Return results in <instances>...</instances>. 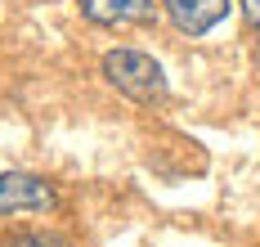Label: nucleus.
Returning a JSON list of instances; mask_svg holds the SVG:
<instances>
[{
  "mask_svg": "<svg viewBox=\"0 0 260 247\" xmlns=\"http://www.w3.org/2000/svg\"><path fill=\"white\" fill-rule=\"evenodd\" d=\"M94 27H148L157 18L153 0H77Z\"/></svg>",
  "mask_w": 260,
  "mask_h": 247,
  "instance_id": "3",
  "label": "nucleus"
},
{
  "mask_svg": "<svg viewBox=\"0 0 260 247\" xmlns=\"http://www.w3.org/2000/svg\"><path fill=\"white\" fill-rule=\"evenodd\" d=\"M171 23L184 32V36H207L224 14H229V0H161Z\"/></svg>",
  "mask_w": 260,
  "mask_h": 247,
  "instance_id": "4",
  "label": "nucleus"
},
{
  "mask_svg": "<svg viewBox=\"0 0 260 247\" xmlns=\"http://www.w3.org/2000/svg\"><path fill=\"white\" fill-rule=\"evenodd\" d=\"M104 77L108 85H117L126 99L135 104H161L166 99V72H161V63L153 54H144V50H108L104 54Z\"/></svg>",
  "mask_w": 260,
  "mask_h": 247,
  "instance_id": "1",
  "label": "nucleus"
},
{
  "mask_svg": "<svg viewBox=\"0 0 260 247\" xmlns=\"http://www.w3.org/2000/svg\"><path fill=\"white\" fill-rule=\"evenodd\" d=\"M0 247H72L68 238H58V234H14L9 243Z\"/></svg>",
  "mask_w": 260,
  "mask_h": 247,
  "instance_id": "5",
  "label": "nucleus"
},
{
  "mask_svg": "<svg viewBox=\"0 0 260 247\" xmlns=\"http://www.w3.org/2000/svg\"><path fill=\"white\" fill-rule=\"evenodd\" d=\"M238 5H242L247 23H251V27H260V0H238Z\"/></svg>",
  "mask_w": 260,
  "mask_h": 247,
  "instance_id": "6",
  "label": "nucleus"
},
{
  "mask_svg": "<svg viewBox=\"0 0 260 247\" xmlns=\"http://www.w3.org/2000/svg\"><path fill=\"white\" fill-rule=\"evenodd\" d=\"M58 202L50 180L31 175V171H5L0 175V216L9 211H50Z\"/></svg>",
  "mask_w": 260,
  "mask_h": 247,
  "instance_id": "2",
  "label": "nucleus"
}]
</instances>
